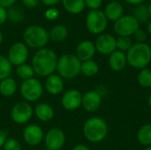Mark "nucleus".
<instances>
[{
	"label": "nucleus",
	"instance_id": "nucleus-1",
	"mask_svg": "<svg viewBox=\"0 0 151 150\" xmlns=\"http://www.w3.org/2000/svg\"><path fill=\"white\" fill-rule=\"evenodd\" d=\"M58 57L57 53L49 48H42L35 51L31 65L35 73L40 77H48L56 72Z\"/></svg>",
	"mask_w": 151,
	"mask_h": 150
},
{
	"label": "nucleus",
	"instance_id": "nucleus-2",
	"mask_svg": "<svg viewBox=\"0 0 151 150\" xmlns=\"http://www.w3.org/2000/svg\"><path fill=\"white\" fill-rule=\"evenodd\" d=\"M84 138L91 143H99L105 140L109 133V126L101 117L94 116L88 118L82 128Z\"/></svg>",
	"mask_w": 151,
	"mask_h": 150
},
{
	"label": "nucleus",
	"instance_id": "nucleus-3",
	"mask_svg": "<svg viewBox=\"0 0 151 150\" xmlns=\"http://www.w3.org/2000/svg\"><path fill=\"white\" fill-rule=\"evenodd\" d=\"M127 64L134 69L147 68L151 62V46L146 42L134 43L126 53Z\"/></svg>",
	"mask_w": 151,
	"mask_h": 150
},
{
	"label": "nucleus",
	"instance_id": "nucleus-4",
	"mask_svg": "<svg viewBox=\"0 0 151 150\" xmlns=\"http://www.w3.org/2000/svg\"><path fill=\"white\" fill-rule=\"evenodd\" d=\"M81 61L75 54L65 53L58 57L57 73L65 80H73L81 74Z\"/></svg>",
	"mask_w": 151,
	"mask_h": 150
},
{
	"label": "nucleus",
	"instance_id": "nucleus-5",
	"mask_svg": "<svg viewBox=\"0 0 151 150\" xmlns=\"http://www.w3.org/2000/svg\"><path fill=\"white\" fill-rule=\"evenodd\" d=\"M23 42L31 49L40 50L45 48L50 41L49 31L40 25L28 26L23 33Z\"/></svg>",
	"mask_w": 151,
	"mask_h": 150
},
{
	"label": "nucleus",
	"instance_id": "nucleus-6",
	"mask_svg": "<svg viewBox=\"0 0 151 150\" xmlns=\"http://www.w3.org/2000/svg\"><path fill=\"white\" fill-rule=\"evenodd\" d=\"M44 88L42 83L36 78L22 80L19 87V93L24 101L31 103L41 99L43 95Z\"/></svg>",
	"mask_w": 151,
	"mask_h": 150
},
{
	"label": "nucleus",
	"instance_id": "nucleus-7",
	"mask_svg": "<svg viewBox=\"0 0 151 150\" xmlns=\"http://www.w3.org/2000/svg\"><path fill=\"white\" fill-rule=\"evenodd\" d=\"M86 27L92 34L99 35L104 34L108 26V19L104 13V11L92 10L88 11L85 20Z\"/></svg>",
	"mask_w": 151,
	"mask_h": 150
},
{
	"label": "nucleus",
	"instance_id": "nucleus-8",
	"mask_svg": "<svg viewBox=\"0 0 151 150\" xmlns=\"http://www.w3.org/2000/svg\"><path fill=\"white\" fill-rule=\"evenodd\" d=\"M139 28L140 23L133 15H123L113 25L114 33L118 36L131 37Z\"/></svg>",
	"mask_w": 151,
	"mask_h": 150
},
{
	"label": "nucleus",
	"instance_id": "nucleus-9",
	"mask_svg": "<svg viewBox=\"0 0 151 150\" xmlns=\"http://www.w3.org/2000/svg\"><path fill=\"white\" fill-rule=\"evenodd\" d=\"M11 118L17 125H25L30 121L34 115V108L31 103L20 101L15 103L11 110Z\"/></svg>",
	"mask_w": 151,
	"mask_h": 150
},
{
	"label": "nucleus",
	"instance_id": "nucleus-10",
	"mask_svg": "<svg viewBox=\"0 0 151 150\" xmlns=\"http://www.w3.org/2000/svg\"><path fill=\"white\" fill-rule=\"evenodd\" d=\"M7 58L12 66L26 64L29 57V48L22 42H17L11 45L7 52Z\"/></svg>",
	"mask_w": 151,
	"mask_h": 150
},
{
	"label": "nucleus",
	"instance_id": "nucleus-11",
	"mask_svg": "<svg viewBox=\"0 0 151 150\" xmlns=\"http://www.w3.org/2000/svg\"><path fill=\"white\" fill-rule=\"evenodd\" d=\"M43 142L47 149L61 150L65 145L66 135L61 128L52 127L45 133Z\"/></svg>",
	"mask_w": 151,
	"mask_h": 150
},
{
	"label": "nucleus",
	"instance_id": "nucleus-12",
	"mask_svg": "<svg viewBox=\"0 0 151 150\" xmlns=\"http://www.w3.org/2000/svg\"><path fill=\"white\" fill-rule=\"evenodd\" d=\"M44 135V131L37 124L27 125L22 133L23 141L31 147H36L42 144V142H43Z\"/></svg>",
	"mask_w": 151,
	"mask_h": 150
},
{
	"label": "nucleus",
	"instance_id": "nucleus-13",
	"mask_svg": "<svg viewBox=\"0 0 151 150\" xmlns=\"http://www.w3.org/2000/svg\"><path fill=\"white\" fill-rule=\"evenodd\" d=\"M96 52L101 55L109 56L117 50L116 37L111 34H101L97 35L96 41L94 42Z\"/></svg>",
	"mask_w": 151,
	"mask_h": 150
},
{
	"label": "nucleus",
	"instance_id": "nucleus-14",
	"mask_svg": "<svg viewBox=\"0 0 151 150\" xmlns=\"http://www.w3.org/2000/svg\"><path fill=\"white\" fill-rule=\"evenodd\" d=\"M82 94L80 90L72 88L63 93L61 97V106L68 111H73L81 107Z\"/></svg>",
	"mask_w": 151,
	"mask_h": 150
},
{
	"label": "nucleus",
	"instance_id": "nucleus-15",
	"mask_svg": "<svg viewBox=\"0 0 151 150\" xmlns=\"http://www.w3.org/2000/svg\"><path fill=\"white\" fill-rule=\"evenodd\" d=\"M103 96L96 90H88L82 94L81 107L88 112H95L101 107Z\"/></svg>",
	"mask_w": 151,
	"mask_h": 150
},
{
	"label": "nucleus",
	"instance_id": "nucleus-16",
	"mask_svg": "<svg viewBox=\"0 0 151 150\" xmlns=\"http://www.w3.org/2000/svg\"><path fill=\"white\" fill-rule=\"evenodd\" d=\"M96 53L94 42L90 40H83L78 43L75 49V56L81 61L93 59Z\"/></svg>",
	"mask_w": 151,
	"mask_h": 150
},
{
	"label": "nucleus",
	"instance_id": "nucleus-17",
	"mask_svg": "<svg viewBox=\"0 0 151 150\" xmlns=\"http://www.w3.org/2000/svg\"><path fill=\"white\" fill-rule=\"evenodd\" d=\"M43 88L49 95H58L62 94L64 91L65 82H64V80L58 73L55 72L46 77Z\"/></svg>",
	"mask_w": 151,
	"mask_h": 150
},
{
	"label": "nucleus",
	"instance_id": "nucleus-18",
	"mask_svg": "<svg viewBox=\"0 0 151 150\" xmlns=\"http://www.w3.org/2000/svg\"><path fill=\"white\" fill-rule=\"evenodd\" d=\"M34 114L35 115L36 118L43 123L50 122L53 119L55 111L53 107L47 103H38L35 107L34 108Z\"/></svg>",
	"mask_w": 151,
	"mask_h": 150
},
{
	"label": "nucleus",
	"instance_id": "nucleus-19",
	"mask_svg": "<svg viewBox=\"0 0 151 150\" xmlns=\"http://www.w3.org/2000/svg\"><path fill=\"white\" fill-rule=\"evenodd\" d=\"M108 64H109L110 68L114 72L123 71L128 65L127 54L125 52L116 50L114 52L109 55Z\"/></svg>",
	"mask_w": 151,
	"mask_h": 150
},
{
	"label": "nucleus",
	"instance_id": "nucleus-20",
	"mask_svg": "<svg viewBox=\"0 0 151 150\" xmlns=\"http://www.w3.org/2000/svg\"><path fill=\"white\" fill-rule=\"evenodd\" d=\"M104 13L106 16L108 21H117L124 15L123 4L119 1H111L108 3L104 10Z\"/></svg>",
	"mask_w": 151,
	"mask_h": 150
},
{
	"label": "nucleus",
	"instance_id": "nucleus-21",
	"mask_svg": "<svg viewBox=\"0 0 151 150\" xmlns=\"http://www.w3.org/2000/svg\"><path fill=\"white\" fill-rule=\"evenodd\" d=\"M18 89L17 81L12 77H8L0 81V95L4 97L14 95Z\"/></svg>",
	"mask_w": 151,
	"mask_h": 150
},
{
	"label": "nucleus",
	"instance_id": "nucleus-22",
	"mask_svg": "<svg viewBox=\"0 0 151 150\" xmlns=\"http://www.w3.org/2000/svg\"><path fill=\"white\" fill-rule=\"evenodd\" d=\"M49 36H50V40L53 42H63L68 36V29L64 25L61 24L55 25L49 31Z\"/></svg>",
	"mask_w": 151,
	"mask_h": 150
},
{
	"label": "nucleus",
	"instance_id": "nucleus-23",
	"mask_svg": "<svg viewBox=\"0 0 151 150\" xmlns=\"http://www.w3.org/2000/svg\"><path fill=\"white\" fill-rule=\"evenodd\" d=\"M61 2L65 11L74 15L81 13L86 7L84 0H62Z\"/></svg>",
	"mask_w": 151,
	"mask_h": 150
},
{
	"label": "nucleus",
	"instance_id": "nucleus-24",
	"mask_svg": "<svg viewBox=\"0 0 151 150\" xmlns=\"http://www.w3.org/2000/svg\"><path fill=\"white\" fill-rule=\"evenodd\" d=\"M99 72V65L94 59L81 62V73L88 78L95 77Z\"/></svg>",
	"mask_w": 151,
	"mask_h": 150
},
{
	"label": "nucleus",
	"instance_id": "nucleus-25",
	"mask_svg": "<svg viewBox=\"0 0 151 150\" xmlns=\"http://www.w3.org/2000/svg\"><path fill=\"white\" fill-rule=\"evenodd\" d=\"M138 142L144 146H151V124H145L142 126L136 134Z\"/></svg>",
	"mask_w": 151,
	"mask_h": 150
},
{
	"label": "nucleus",
	"instance_id": "nucleus-26",
	"mask_svg": "<svg viewBox=\"0 0 151 150\" xmlns=\"http://www.w3.org/2000/svg\"><path fill=\"white\" fill-rule=\"evenodd\" d=\"M15 72H16L17 76L19 79H21L22 80H26L34 78L35 75L31 64H27V63L17 66L15 69Z\"/></svg>",
	"mask_w": 151,
	"mask_h": 150
},
{
	"label": "nucleus",
	"instance_id": "nucleus-27",
	"mask_svg": "<svg viewBox=\"0 0 151 150\" xmlns=\"http://www.w3.org/2000/svg\"><path fill=\"white\" fill-rule=\"evenodd\" d=\"M12 65L6 56L0 55V81L11 76L12 72Z\"/></svg>",
	"mask_w": 151,
	"mask_h": 150
},
{
	"label": "nucleus",
	"instance_id": "nucleus-28",
	"mask_svg": "<svg viewBox=\"0 0 151 150\" xmlns=\"http://www.w3.org/2000/svg\"><path fill=\"white\" fill-rule=\"evenodd\" d=\"M137 81L139 85L143 88H151V70L147 68L140 70L137 75Z\"/></svg>",
	"mask_w": 151,
	"mask_h": 150
},
{
	"label": "nucleus",
	"instance_id": "nucleus-29",
	"mask_svg": "<svg viewBox=\"0 0 151 150\" xmlns=\"http://www.w3.org/2000/svg\"><path fill=\"white\" fill-rule=\"evenodd\" d=\"M138 21L139 23H144L149 20L150 14L148 11V7L144 5L143 4L136 5V7L134 10V15H133Z\"/></svg>",
	"mask_w": 151,
	"mask_h": 150
},
{
	"label": "nucleus",
	"instance_id": "nucleus-30",
	"mask_svg": "<svg viewBox=\"0 0 151 150\" xmlns=\"http://www.w3.org/2000/svg\"><path fill=\"white\" fill-rule=\"evenodd\" d=\"M133 44V40L129 36H118V38H116L117 50L122 52L127 53L131 49Z\"/></svg>",
	"mask_w": 151,
	"mask_h": 150
},
{
	"label": "nucleus",
	"instance_id": "nucleus-31",
	"mask_svg": "<svg viewBox=\"0 0 151 150\" xmlns=\"http://www.w3.org/2000/svg\"><path fill=\"white\" fill-rule=\"evenodd\" d=\"M9 10L7 11V19L13 23H18L24 19V14L22 10H20L19 7L12 6L8 8Z\"/></svg>",
	"mask_w": 151,
	"mask_h": 150
},
{
	"label": "nucleus",
	"instance_id": "nucleus-32",
	"mask_svg": "<svg viewBox=\"0 0 151 150\" xmlns=\"http://www.w3.org/2000/svg\"><path fill=\"white\" fill-rule=\"evenodd\" d=\"M4 150H22V147L20 142L15 138H9L4 144Z\"/></svg>",
	"mask_w": 151,
	"mask_h": 150
},
{
	"label": "nucleus",
	"instance_id": "nucleus-33",
	"mask_svg": "<svg viewBox=\"0 0 151 150\" xmlns=\"http://www.w3.org/2000/svg\"><path fill=\"white\" fill-rule=\"evenodd\" d=\"M134 40L136 41V42L138 43H142V42H146V40L148 38V34L145 30L139 28L134 34Z\"/></svg>",
	"mask_w": 151,
	"mask_h": 150
},
{
	"label": "nucleus",
	"instance_id": "nucleus-34",
	"mask_svg": "<svg viewBox=\"0 0 151 150\" xmlns=\"http://www.w3.org/2000/svg\"><path fill=\"white\" fill-rule=\"evenodd\" d=\"M44 16L49 20H55L59 16V11L54 7H50L46 10Z\"/></svg>",
	"mask_w": 151,
	"mask_h": 150
},
{
	"label": "nucleus",
	"instance_id": "nucleus-35",
	"mask_svg": "<svg viewBox=\"0 0 151 150\" xmlns=\"http://www.w3.org/2000/svg\"><path fill=\"white\" fill-rule=\"evenodd\" d=\"M84 1H85V5L88 8H89L90 11H92V10H99V8L103 4L104 0H84Z\"/></svg>",
	"mask_w": 151,
	"mask_h": 150
},
{
	"label": "nucleus",
	"instance_id": "nucleus-36",
	"mask_svg": "<svg viewBox=\"0 0 151 150\" xmlns=\"http://www.w3.org/2000/svg\"><path fill=\"white\" fill-rule=\"evenodd\" d=\"M39 1L40 0H22V3L26 7L33 9V8H35V7H36L38 5Z\"/></svg>",
	"mask_w": 151,
	"mask_h": 150
},
{
	"label": "nucleus",
	"instance_id": "nucleus-37",
	"mask_svg": "<svg viewBox=\"0 0 151 150\" xmlns=\"http://www.w3.org/2000/svg\"><path fill=\"white\" fill-rule=\"evenodd\" d=\"M7 20V10L0 6V26L5 23Z\"/></svg>",
	"mask_w": 151,
	"mask_h": 150
},
{
	"label": "nucleus",
	"instance_id": "nucleus-38",
	"mask_svg": "<svg viewBox=\"0 0 151 150\" xmlns=\"http://www.w3.org/2000/svg\"><path fill=\"white\" fill-rule=\"evenodd\" d=\"M7 139H8L7 131L0 128V149L4 147V142L6 141Z\"/></svg>",
	"mask_w": 151,
	"mask_h": 150
},
{
	"label": "nucleus",
	"instance_id": "nucleus-39",
	"mask_svg": "<svg viewBox=\"0 0 151 150\" xmlns=\"http://www.w3.org/2000/svg\"><path fill=\"white\" fill-rule=\"evenodd\" d=\"M17 0H0V6L4 8H10L14 5Z\"/></svg>",
	"mask_w": 151,
	"mask_h": 150
},
{
	"label": "nucleus",
	"instance_id": "nucleus-40",
	"mask_svg": "<svg viewBox=\"0 0 151 150\" xmlns=\"http://www.w3.org/2000/svg\"><path fill=\"white\" fill-rule=\"evenodd\" d=\"M43 4H45L46 6H50V7H53L54 5H56L57 4H58L60 1L62 0H41Z\"/></svg>",
	"mask_w": 151,
	"mask_h": 150
},
{
	"label": "nucleus",
	"instance_id": "nucleus-41",
	"mask_svg": "<svg viewBox=\"0 0 151 150\" xmlns=\"http://www.w3.org/2000/svg\"><path fill=\"white\" fill-rule=\"evenodd\" d=\"M72 150H91V149H90V148H89L88 146H87V145H85V144H78V145L74 146Z\"/></svg>",
	"mask_w": 151,
	"mask_h": 150
},
{
	"label": "nucleus",
	"instance_id": "nucleus-42",
	"mask_svg": "<svg viewBox=\"0 0 151 150\" xmlns=\"http://www.w3.org/2000/svg\"><path fill=\"white\" fill-rule=\"evenodd\" d=\"M125 1L127 2L128 4H134V5H138V4H142L145 0H125Z\"/></svg>",
	"mask_w": 151,
	"mask_h": 150
},
{
	"label": "nucleus",
	"instance_id": "nucleus-43",
	"mask_svg": "<svg viewBox=\"0 0 151 150\" xmlns=\"http://www.w3.org/2000/svg\"><path fill=\"white\" fill-rule=\"evenodd\" d=\"M147 32L151 35V21L149 22V24H148V26H147Z\"/></svg>",
	"mask_w": 151,
	"mask_h": 150
},
{
	"label": "nucleus",
	"instance_id": "nucleus-44",
	"mask_svg": "<svg viewBox=\"0 0 151 150\" xmlns=\"http://www.w3.org/2000/svg\"><path fill=\"white\" fill-rule=\"evenodd\" d=\"M3 41H4V34H3L2 31L0 30V46H1L2 43H3Z\"/></svg>",
	"mask_w": 151,
	"mask_h": 150
},
{
	"label": "nucleus",
	"instance_id": "nucleus-45",
	"mask_svg": "<svg viewBox=\"0 0 151 150\" xmlns=\"http://www.w3.org/2000/svg\"><path fill=\"white\" fill-rule=\"evenodd\" d=\"M147 7H148V11H149V14H150V16H151V2L150 3V4H149Z\"/></svg>",
	"mask_w": 151,
	"mask_h": 150
},
{
	"label": "nucleus",
	"instance_id": "nucleus-46",
	"mask_svg": "<svg viewBox=\"0 0 151 150\" xmlns=\"http://www.w3.org/2000/svg\"><path fill=\"white\" fill-rule=\"evenodd\" d=\"M148 103H149V106L151 108V94L150 95L149 98H148Z\"/></svg>",
	"mask_w": 151,
	"mask_h": 150
},
{
	"label": "nucleus",
	"instance_id": "nucleus-47",
	"mask_svg": "<svg viewBox=\"0 0 151 150\" xmlns=\"http://www.w3.org/2000/svg\"><path fill=\"white\" fill-rule=\"evenodd\" d=\"M143 150H151V146H147V147H145Z\"/></svg>",
	"mask_w": 151,
	"mask_h": 150
},
{
	"label": "nucleus",
	"instance_id": "nucleus-48",
	"mask_svg": "<svg viewBox=\"0 0 151 150\" xmlns=\"http://www.w3.org/2000/svg\"><path fill=\"white\" fill-rule=\"evenodd\" d=\"M42 150H49V149H43Z\"/></svg>",
	"mask_w": 151,
	"mask_h": 150
},
{
	"label": "nucleus",
	"instance_id": "nucleus-49",
	"mask_svg": "<svg viewBox=\"0 0 151 150\" xmlns=\"http://www.w3.org/2000/svg\"><path fill=\"white\" fill-rule=\"evenodd\" d=\"M150 2H151V0H150Z\"/></svg>",
	"mask_w": 151,
	"mask_h": 150
}]
</instances>
